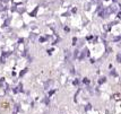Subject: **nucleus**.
<instances>
[{
  "instance_id": "nucleus-1",
  "label": "nucleus",
  "mask_w": 121,
  "mask_h": 114,
  "mask_svg": "<svg viewBox=\"0 0 121 114\" xmlns=\"http://www.w3.org/2000/svg\"><path fill=\"white\" fill-rule=\"evenodd\" d=\"M36 13H37V7H36V8H35V9H34V10H33V11L31 13V16H33V17H34V16L36 15Z\"/></svg>"
},
{
  "instance_id": "nucleus-2",
  "label": "nucleus",
  "mask_w": 121,
  "mask_h": 114,
  "mask_svg": "<svg viewBox=\"0 0 121 114\" xmlns=\"http://www.w3.org/2000/svg\"><path fill=\"white\" fill-rule=\"evenodd\" d=\"M113 97H114L116 101H119V99H120V95H119V94H114V96H113Z\"/></svg>"
},
{
  "instance_id": "nucleus-3",
  "label": "nucleus",
  "mask_w": 121,
  "mask_h": 114,
  "mask_svg": "<svg viewBox=\"0 0 121 114\" xmlns=\"http://www.w3.org/2000/svg\"><path fill=\"white\" fill-rule=\"evenodd\" d=\"M105 80H106L105 78H101L100 80H99V83H100V84H103V83H105Z\"/></svg>"
},
{
  "instance_id": "nucleus-4",
  "label": "nucleus",
  "mask_w": 121,
  "mask_h": 114,
  "mask_svg": "<svg viewBox=\"0 0 121 114\" xmlns=\"http://www.w3.org/2000/svg\"><path fill=\"white\" fill-rule=\"evenodd\" d=\"M27 70H28V69H24V70L22 71V72H21V77H22V76H23V75H25V73L27 72Z\"/></svg>"
},
{
  "instance_id": "nucleus-5",
  "label": "nucleus",
  "mask_w": 121,
  "mask_h": 114,
  "mask_svg": "<svg viewBox=\"0 0 121 114\" xmlns=\"http://www.w3.org/2000/svg\"><path fill=\"white\" fill-rule=\"evenodd\" d=\"M83 83H84V84H88V83H90V80H88L87 78H84V79H83Z\"/></svg>"
},
{
  "instance_id": "nucleus-6",
  "label": "nucleus",
  "mask_w": 121,
  "mask_h": 114,
  "mask_svg": "<svg viewBox=\"0 0 121 114\" xmlns=\"http://www.w3.org/2000/svg\"><path fill=\"white\" fill-rule=\"evenodd\" d=\"M76 43H77V38H76V37H74V38H73V44H74V45H76Z\"/></svg>"
},
{
  "instance_id": "nucleus-7",
  "label": "nucleus",
  "mask_w": 121,
  "mask_h": 114,
  "mask_svg": "<svg viewBox=\"0 0 121 114\" xmlns=\"http://www.w3.org/2000/svg\"><path fill=\"white\" fill-rule=\"evenodd\" d=\"M120 54H118V57H117V60H118V62H120Z\"/></svg>"
},
{
  "instance_id": "nucleus-8",
  "label": "nucleus",
  "mask_w": 121,
  "mask_h": 114,
  "mask_svg": "<svg viewBox=\"0 0 121 114\" xmlns=\"http://www.w3.org/2000/svg\"><path fill=\"white\" fill-rule=\"evenodd\" d=\"M45 41V38L44 37H40V42H44Z\"/></svg>"
},
{
  "instance_id": "nucleus-9",
  "label": "nucleus",
  "mask_w": 121,
  "mask_h": 114,
  "mask_svg": "<svg viewBox=\"0 0 121 114\" xmlns=\"http://www.w3.org/2000/svg\"><path fill=\"white\" fill-rule=\"evenodd\" d=\"M111 75H113V76H117V73H116V71H111Z\"/></svg>"
},
{
  "instance_id": "nucleus-10",
  "label": "nucleus",
  "mask_w": 121,
  "mask_h": 114,
  "mask_svg": "<svg viewBox=\"0 0 121 114\" xmlns=\"http://www.w3.org/2000/svg\"><path fill=\"white\" fill-rule=\"evenodd\" d=\"M113 1H118V0H113Z\"/></svg>"
}]
</instances>
